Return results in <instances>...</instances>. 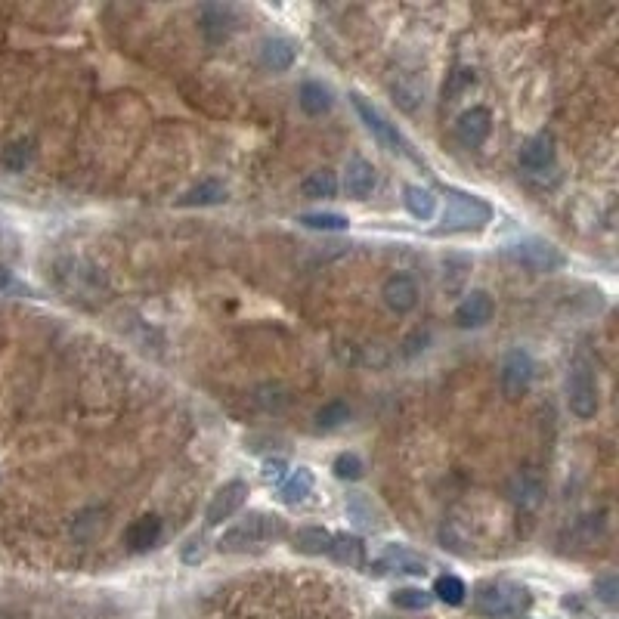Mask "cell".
Masks as SVG:
<instances>
[{
  "instance_id": "cell-11",
  "label": "cell",
  "mask_w": 619,
  "mask_h": 619,
  "mask_svg": "<svg viewBox=\"0 0 619 619\" xmlns=\"http://www.w3.org/2000/svg\"><path fill=\"white\" fill-rule=\"evenodd\" d=\"M490 130H493V115L483 106H471L468 112L459 115V121H455V134H459L465 146H483L486 137H490Z\"/></svg>"
},
{
  "instance_id": "cell-35",
  "label": "cell",
  "mask_w": 619,
  "mask_h": 619,
  "mask_svg": "<svg viewBox=\"0 0 619 619\" xmlns=\"http://www.w3.org/2000/svg\"><path fill=\"white\" fill-rule=\"evenodd\" d=\"M471 84H474V75H471V72H455V75H452V84L446 87V96L462 93V90L471 87Z\"/></svg>"
},
{
  "instance_id": "cell-4",
  "label": "cell",
  "mask_w": 619,
  "mask_h": 619,
  "mask_svg": "<svg viewBox=\"0 0 619 619\" xmlns=\"http://www.w3.org/2000/svg\"><path fill=\"white\" fill-rule=\"evenodd\" d=\"M502 254H505V260H511V264L524 267L530 273H555L567 264L564 251L545 239H520V242L508 245Z\"/></svg>"
},
{
  "instance_id": "cell-28",
  "label": "cell",
  "mask_w": 619,
  "mask_h": 619,
  "mask_svg": "<svg viewBox=\"0 0 619 619\" xmlns=\"http://www.w3.org/2000/svg\"><path fill=\"white\" fill-rule=\"evenodd\" d=\"M434 598H440L443 604H449V607H459V604H465V598H468V585L459 579V576H452V573H443V576H437V582H434V592H431Z\"/></svg>"
},
{
  "instance_id": "cell-2",
  "label": "cell",
  "mask_w": 619,
  "mask_h": 619,
  "mask_svg": "<svg viewBox=\"0 0 619 619\" xmlns=\"http://www.w3.org/2000/svg\"><path fill=\"white\" fill-rule=\"evenodd\" d=\"M530 604H533L530 589L524 582H514V579H486L474 592V610L490 619L524 616Z\"/></svg>"
},
{
  "instance_id": "cell-34",
  "label": "cell",
  "mask_w": 619,
  "mask_h": 619,
  "mask_svg": "<svg viewBox=\"0 0 619 619\" xmlns=\"http://www.w3.org/2000/svg\"><path fill=\"white\" fill-rule=\"evenodd\" d=\"M285 477H288V465H285L282 459H270V462H264V480H267L270 486H282Z\"/></svg>"
},
{
  "instance_id": "cell-5",
  "label": "cell",
  "mask_w": 619,
  "mask_h": 619,
  "mask_svg": "<svg viewBox=\"0 0 619 619\" xmlns=\"http://www.w3.org/2000/svg\"><path fill=\"white\" fill-rule=\"evenodd\" d=\"M567 409L582 418V421H589L598 415V378L592 372V366L585 363V360H576L567 372Z\"/></svg>"
},
{
  "instance_id": "cell-6",
  "label": "cell",
  "mask_w": 619,
  "mask_h": 619,
  "mask_svg": "<svg viewBox=\"0 0 619 619\" xmlns=\"http://www.w3.org/2000/svg\"><path fill=\"white\" fill-rule=\"evenodd\" d=\"M536 375V363H533V353L524 347H511L502 360V372H499V384H502V394L508 400L524 397Z\"/></svg>"
},
{
  "instance_id": "cell-25",
  "label": "cell",
  "mask_w": 619,
  "mask_h": 619,
  "mask_svg": "<svg viewBox=\"0 0 619 619\" xmlns=\"http://www.w3.org/2000/svg\"><path fill=\"white\" fill-rule=\"evenodd\" d=\"M338 192V177L332 171H313L301 180V195L304 199H335Z\"/></svg>"
},
{
  "instance_id": "cell-8",
  "label": "cell",
  "mask_w": 619,
  "mask_h": 619,
  "mask_svg": "<svg viewBox=\"0 0 619 619\" xmlns=\"http://www.w3.org/2000/svg\"><path fill=\"white\" fill-rule=\"evenodd\" d=\"M251 496V486L245 480H230V483H223L220 490L214 493L208 511H205V524L208 527H220L223 520H230L233 514H239L245 508Z\"/></svg>"
},
{
  "instance_id": "cell-27",
  "label": "cell",
  "mask_w": 619,
  "mask_h": 619,
  "mask_svg": "<svg viewBox=\"0 0 619 619\" xmlns=\"http://www.w3.org/2000/svg\"><path fill=\"white\" fill-rule=\"evenodd\" d=\"M347 514L353 517V524L360 530H375L378 527V514H375V505L372 499H366L363 493H350L347 502H344Z\"/></svg>"
},
{
  "instance_id": "cell-15",
  "label": "cell",
  "mask_w": 619,
  "mask_h": 619,
  "mask_svg": "<svg viewBox=\"0 0 619 619\" xmlns=\"http://www.w3.org/2000/svg\"><path fill=\"white\" fill-rule=\"evenodd\" d=\"M545 496V483L536 471H517L508 483V499L517 508H536Z\"/></svg>"
},
{
  "instance_id": "cell-29",
  "label": "cell",
  "mask_w": 619,
  "mask_h": 619,
  "mask_svg": "<svg viewBox=\"0 0 619 619\" xmlns=\"http://www.w3.org/2000/svg\"><path fill=\"white\" fill-rule=\"evenodd\" d=\"M298 223H304L307 230H322V233H344L350 220L344 214H335V211H316V214H301Z\"/></svg>"
},
{
  "instance_id": "cell-26",
  "label": "cell",
  "mask_w": 619,
  "mask_h": 619,
  "mask_svg": "<svg viewBox=\"0 0 619 619\" xmlns=\"http://www.w3.org/2000/svg\"><path fill=\"white\" fill-rule=\"evenodd\" d=\"M31 158H35V143L22 137V140H13L4 146V152H0V165L13 174H22L31 165Z\"/></svg>"
},
{
  "instance_id": "cell-30",
  "label": "cell",
  "mask_w": 619,
  "mask_h": 619,
  "mask_svg": "<svg viewBox=\"0 0 619 619\" xmlns=\"http://www.w3.org/2000/svg\"><path fill=\"white\" fill-rule=\"evenodd\" d=\"M390 604L400 610H428L434 604V595L425 589H415V585H406V589H397L390 595Z\"/></svg>"
},
{
  "instance_id": "cell-24",
  "label": "cell",
  "mask_w": 619,
  "mask_h": 619,
  "mask_svg": "<svg viewBox=\"0 0 619 619\" xmlns=\"http://www.w3.org/2000/svg\"><path fill=\"white\" fill-rule=\"evenodd\" d=\"M220 202H226V186L220 180H202L199 186H192L180 199L183 208H211Z\"/></svg>"
},
{
  "instance_id": "cell-1",
  "label": "cell",
  "mask_w": 619,
  "mask_h": 619,
  "mask_svg": "<svg viewBox=\"0 0 619 619\" xmlns=\"http://www.w3.org/2000/svg\"><path fill=\"white\" fill-rule=\"evenodd\" d=\"M288 536V524L279 517V514H264V511H254L248 514L245 520H239L236 527H230L217 548L226 551V555H242V551H260V548H267L279 539Z\"/></svg>"
},
{
  "instance_id": "cell-23",
  "label": "cell",
  "mask_w": 619,
  "mask_h": 619,
  "mask_svg": "<svg viewBox=\"0 0 619 619\" xmlns=\"http://www.w3.org/2000/svg\"><path fill=\"white\" fill-rule=\"evenodd\" d=\"M332 536L329 530H322V527H301L295 536H291V548L301 551V555H329V545H332Z\"/></svg>"
},
{
  "instance_id": "cell-17",
  "label": "cell",
  "mask_w": 619,
  "mask_h": 619,
  "mask_svg": "<svg viewBox=\"0 0 619 619\" xmlns=\"http://www.w3.org/2000/svg\"><path fill=\"white\" fill-rule=\"evenodd\" d=\"M520 165L527 171H545L555 165V140L548 134H536L530 137L524 146H520Z\"/></svg>"
},
{
  "instance_id": "cell-9",
  "label": "cell",
  "mask_w": 619,
  "mask_h": 619,
  "mask_svg": "<svg viewBox=\"0 0 619 619\" xmlns=\"http://www.w3.org/2000/svg\"><path fill=\"white\" fill-rule=\"evenodd\" d=\"M350 100H353V109L360 112V118L366 121V127L372 130L375 134V140L381 143V146H387V149H394V152H406V143H403V137H400V130H397V124H390L363 93H350Z\"/></svg>"
},
{
  "instance_id": "cell-12",
  "label": "cell",
  "mask_w": 619,
  "mask_h": 619,
  "mask_svg": "<svg viewBox=\"0 0 619 619\" xmlns=\"http://www.w3.org/2000/svg\"><path fill=\"white\" fill-rule=\"evenodd\" d=\"M375 183H378V177H375L372 161L353 155L347 161V168H344V192L350 195V199L363 202V199H369V195H372Z\"/></svg>"
},
{
  "instance_id": "cell-22",
  "label": "cell",
  "mask_w": 619,
  "mask_h": 619,
  "mask_svg": "<svg viewBox=\"0 0 619 619\" xmlns=\"http://www.w3.org/2000/svg\"><path fill=\"white\" fill-rule=\"evenodd\" d=\"M403 205L421 223H428V220L437 217V195L425 186H406L403 189Z\"/></svg>"
},
{
  "instance_id": "cell-31",
  "label": "cell",
  "mask_w": 619,
  "mask_h": 619,
  "mask_svg": "<svg viewBox=\"0 0 619 619\" xmlns=\"http://www.w3.org/2000/svg\"><path fill=\"white\" fill-rule=\"evenodd\" d=\"M347 418H350V406L344 400H332L316 412V425H319V431H335Z\"/></svg>"
},
{
  "instance_id": "cell-3",
  "label": "cell",
  "mask_w": 619,
  "mask_h": 619,
  "mask_svg": "<svg viewBox=\"0 0 619 619\" xmlns=\"http://www.w3.org/2000/svg\"><path fill=\"white\" fill-rule=\"evenodd\" d=\"M493 220V205L480 195L446 189V211L440 220V233H477Z\"/></svg>"
},
{
  "instance_id": "cell-13",
  "label": "cell",
  "mask_w": 619,
  "mask_h": 619,
  "mask_svg": "<svg viewBox=\"0 0 619 619\" xmlns=\"http://www.w3.org/2000/svg\"><path fill=\"white\" fill-rule=\"evenodd\" d=\"M381 298H384V304L394 310V313H409V310H415V304H418V285H415L412 276L397 273V276H390V279L384 282Z\"/></svg>"
},
{
  "instance_id": "cell-14",
  "label": "cell",
  "mask_w": 619,
  "mask_h": 619,
  "mask_svg": "<svg viewBox=\"0 0 619 619\" xmlns=\"http://www.w3.org/2000/svg\"><path fill=\"white\" fill-rule=\"evenodd\" d=\"M493 313H496L493 298L486 295V291H471V295L455 307V322H459L462 329H480V325L493 319Z\"/></svg>"
},
{
  "instance_id": "cell-10",
  "label": "cell",
  "mask_w": 619,
  "mask_h": 619,
  "mask_svg": "<svg viewBox=\"0 0 619 619\" xmlns=\"http://www.w3.org/2000/svg\"><path fill=\"white\" fill-rule=\"evenodd\" d=\"M199 19H202L205 38H208L211 44L226 41V38H230L233 31H236V25H239V13H236V7H230V4H208V7L199 10Z\"/></svg>"
},
{
  "instance_id": "cell-36",
  "label": "cell",
  "mask_w": 619,
  "mask_h": 619,
  "mask_svg": "<svg viewBox=\"0 0 619 619\" xmlns=\"http://www.w3.org/2000/svg\"><path fill=\"white\" fill-rule=\"evenodd\" d=\"M10 282V276H7V270H0V285H7Z\"/></svg>"
},
{
  "instance_id": "cell-18",
  "label": "cell",
  "mask_w": 619,
  "mask_h": 619,
  "mask_svg": "<svg viewBox=\"0 0 619 619\" xmlns=\"http://www.w3.org/2000/svg\"><path fill=\"white\" fill-rule=\"evenodd\" d=\"M298 59V44L288 38H267L260 44V62L267 65L270 72H288Z\"/></svg>"
},
{
  "instance_id": "cell-21",
  "label": "cell",
  "mask_w": 619,
  "mask_h": 619,
  "mask_svg": "<svg viewBox=\"0 0 619 619\" xmlns=\"http://www.w3.org/2000/svg\"><path fill=\"white\" fill-rule=\"evenodd\" d=\"M313 486H316L313 471H310V468H298V471H291V474L282 480L279 499H282L285 505H301V502H307V496L313 493Z\"/></svg>"
},
{
  "instance_id": "cell-16",
  "label": "cell",
  "mask_w": 619,
  "mask_h": 619,
  "mask_svg": "<svg viewBox=\"0 0 619 619\" xmlns=\"http://www.w3.org/2000/svg\"><path fill=\"white\" fill-rule=\"evenodd\" d=\"M329 558L341 567H350V570H363L366 567V545L360 536H347V533H338L332 536V545H329Z\"/></svg>"
},
{
  "instance_id": "cell-33",
  "label": "cell",
  "mask_w": 619,
  "mask_h": 619,
  "mask_svg": "<svg viewBox=\"0 0 619 619\" xmlns=\"http://www.w3.org/2000/svg\"><path fill=\"white\" fill-rule=\"evenodd\" d=\"M595 598L601 604H607V607H616V601H619V579L613 573H604V576L595 579Z\"/></svg>"
},
{
  "instance_id": "cell-20",
  "label": "cell",
  "mask_w": 619,
  "mask_h": 619,
  "mask_svg": "<svg viewBox=\"0 0 619 619\" xmlns=\"http://www.w3.org/2000/svg\"><path fill=\"white\" fill-rule=\"evenodd\" d=\"M298 103L301 109L310 115V118H319L325 112H332L335 100H332V90L325 87L322 81H304L301 90H298Z\"/></svg>"
},
{
  "instance_id": "cell-32",
  "label": "cell",
  "mask_w": 619,
  "mask_h": 619,
  "mask_svg": "<svg viewBox=\"0 0 619 619\" xmlns=\"http://www.w3.org/2000/svg\"><path fill=\"white\" fill-rule=\"evenodd\" d=\"M332 471H335L338 480H360L366 468H363V459L356 452H341L335 459V465H332Z\"/></svg>"
},
{
  "instance_id": "cell-7",
  "label": "cell",
  "mask_w": 619,
  "mask_h": 619,
  "mask_svg": "<svg viewBox=\"0 0 619 619\" xmlns=\"http://www.w3.org/2000/svg\"><path fill=\"white\" fill-rule=\"evenodd\" d=\"M369 576H384V573H406V576H425L428 573V561L412 551L409 545H387L381 555L366 564Z\"/></svg>"
},
{
  "instance_id": "cell-19",
  "label": "cell",
  "mask_w": 619,
  "mask_h": 619,
  "mask_svg": "<svg viewBox=\"0 0 619 619\" xmlns=\"http://www.w3.org/2000/svg\"><path fill=\"white\" fill-rule=\"evenodd\" d=\"M158 539H161V520L155 514H146V517L134 520V524H130L127 533H124V542H127L130 551H149Z\"/></svg>"
}]
</instances>
